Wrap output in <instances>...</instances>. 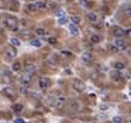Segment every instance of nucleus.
Instances as JSON below:
<instances>
[{"label":"nucleus","instance_id":"22","mask_svg":"<svg viewBox=\"0 0 131 123\" xmlns=\"http://www.w3.org/2000/svg\"><path fill=\"white\" fill-rule=\"evenodd\" d=\"M124 13L127 16H131V6H125L124 7Z\"/></svg>","mask_w":131,"mask_h":123},{"label":"nucleus","instance_id":"30","mask_svg":"<svg viewBox=\"0 0 131 123\" xmlns=\"http://www.w3.org/2000/svg\"><path fill=\"white\" fill-rule=\"evenodd\" d=\"M28 10H30V11H37V7H35V4H28Z\"/></svg>","mask_w":131,"mask_h":123},{"label":"nucleus","instance_id":"23","mask_svg":"<svg viewBox=\"0 0 131 123\" xmlns=\"http://www.w3.org/2000/svg\"><path fill=\"white\" fill-rule=\"evenodd\" d=\"M113 122L114 123H121V122H123V118H121V116H114Z\"/></svg>","mask_w":131,"mask_h":123},{"label":"nucleus","instance_id":"32","mask_svg":"<svg viewBox=\"0 0 131 123\" xmlns=\"http://www.w3.org/2000/svg\"><path fill=\"white\" fill-rule=\"evenodd\" d=\"M13 69H14V71H18V69H20V64H18V62H16V64L13 65Z\"/></svg>","mask_w":131,"mask_h":123},{"label":"nucleus","instance_id":"14","mask_svg":"<svg viewBox=\"0 0 131 123\" xmlns=\"http://www.w3.org/2000/svg\"><path fill=\"white\" fill-rule=\"evenodd\" d=\"M21 84H24V85H30V84H31L30 75H24L23 78H21Z\"/></svg>","mask_w":131,"mask_h":123},{"label":"nucleus","instance_id":"33","mask_svg":"<svg viewBox=\"0 0 131 123\" xmlns=\"http://www.w3.org/2000/svg\"><path fill=\"white\" fill-rule=\"evenodd\" d=\"M100 109H102V110H106V109H108V105H106V103H102V105H100Z\"/></svg>","mask_w":131,"mask_h":123},{"label":"nucleus","instance_id":"16","mask_svg":"<svg viewBox=\"0 0 131 123\" xmlns=\"http://www.w3.org/2000/svg\"><path fill=\"white\" fill-rule=\"evenodd\" d=\"M6 55H7V58H9V60H13V58L16 57V51H14V50H7Z\"/></svg>","mask_w":131,"mask_h":123},{"label":"nucleus","instance_id":"10","mask_svg":"<svg viewBox=\"0 0 131 123\" xmlns=\"http://www.w3.org/2000/svg\"><path fill=\"white\" fill-rule=\"evenodd\" d=\"M47 3L45 1H37L35 3V7H37V10H44V9H47Z\"/></svg>","mask_w":131,"mask_h":123},{"label":"nucleus","instance_id":"36","mask_svg":"<svg viewBox=\"0 0 131 123\" xmlns=\"http://www.w3.org/2000/svg\"><path fill=\"white\" fill-rule=\"evenodd\" d=\"M20 92H21V93H27V91H25V86H21V89H20Z\"/></svg>","mask_w":131,"mask_h":123},{"label":"nucleus","instance_id":"15","mask_svg":"<svg viewBox=\"0 0 131 123\" xmlns=\"http://www.w3.org/2000/svg\"><path fill=\"white\" fill-rule=\"evenodd\" d=\"M10 44H12L13 47H18V45H20V40L16 38V37H12V38H10Z\"/></svg>","mask_w":131,"mask_h":123},{"label":"nucleus","instance_id":"11","mask_svg":"<svg viewBox=\"0 0 131 123\" xmlns=\"http://www.w3.org/2000/svg\"><path fill=\"white\" fill-rule=\"evenodd\" d=\"M100 35H97V34H93V35H92L90 37V43L92 44H97V43H100Z\"/></svg>","mask_w":131,"mask_h":123},{"label":"nucleus","instance_id":"26","mask_svg":"<svg viewBox=\"0 0 131 123\" xmlns=\"http://www.w3.org/2000/svg\"><path fill=\"white\" fill-rule=\"evenodd\" d=\"M120 78H121V77H120L119 72H114L113 74V81H120Z\"/></svg>","mask_w":131,"mask_h":123},{"label":"nucleus","instance_id":"27","mask_svg":"<svg viewBox=\"0 0 131 123\" xmlns=\"http://www.w3.org/2000/svg\"><path fill=\"white\" fill-rule=\"evenodd\" d=\"M71 108H72V109H79V105H78L75 101H72L71 102Z\"/></svg>","mask_w":131,"mask_h":123},{"label":"nucleus","instance_id":"37","mask_svg":"<svg viewBox=\"0 0 131 123\" xmlns=\"http://www.w3.org/2000/svg\"><path fill=\"white\" fill-rule=\"evenodd\" d=\"M79 1H83V0H79Z\"/></svg>","mask_w":131,"mask_h":123},{"label":"nucleus","instance_id":"31","mask_svg":"<svg viewBox=\"0 0 131 123\" xmlns=\"http://www.w3.org/2000/svg\"><path fill=\"white\" fill-rule=\"evenodd\" d=\"M62 55L69 57V55H72V52H71V51H65V50H63V51H62Z\"/></svg>","mask_w":131,"mask_h":123},{"label":"nucleus","instance_id":"20","mask_svg":"<svg viewBox=\"0 0 131 123\" xmlns=\"http://www.w3.org/2000/svg\"><path fill=\"white\" fill-rule=\"evenodd\" d=\"M35 33L38 34V35H41V37H42V35H45V34H47V31H45V30H44L42 27H38L37 30H35Z\"/></svg>","mask_w":131,"mask_h":123},{"label":"nucleus","instance_id":"2","mask_svg":"<svg viewBox=\"0 0 131 123\" xmlns=\"http://www.w3.org/2000/svg\"><path fill=\"white\" fill-rule=\"evenodd\" d=\"M73 89L78 91V92H83L86 89V85L80 81V79H75L73 81Z\"/></svg>","mask_w":131,"mask_h":123},{"label":"nucleus","instance_id":"3","mask_svg":"<svg viewBox=\"0 0 131 123\" xmlns=\"http://www.w3.org/2000/svg\"><path fill=\"white\" fill-rule=\"evenodd\" d=\"M113 34L117 37V38H121L123 35L125 34V30H123L121 27H114V30H113Z\"/></svg>","mask_w":131,"mask_h":123},{"label":"nucleus","instance_id":"18","mask_svg":"<svg viewBox=\"0 0 131 123\" xmlns=\"http://www.w3.org/2000/svg\"><path fill=\"white\" fill-rule=\"evenodd\" d=\"M114 68H116L117 71H123V69L125 68V65L123 64V62H116V64H114Z\"/></svg>","mask_w":131,"mask_h":123},{"label":"nucleus","instance_id":"4","mask_svg":"<svg viewBox=\"0 0 131 123\" xmlns=\"http://www.w3.org/2000/svg\"><path fill=\"white\" fill-rule=\"evenodd\" d=\"M68 28H69V33L72 34V35H79V28H78V26H75V24H69L68 26Z\"/></svg>","mask_w":131,"mask_h":123},{"label":"nucleus","instance_id":"17","mask_svg":"<svg viewBox=\"0 0 131 123\" xmlns=\"http://www.w3.org/2000/svg\"><path fill=\"white\" fill-rule=\"evenodd\" d=\"M71 21H72V24L78 26V24L80 23V17L79 16H72V17H71Z\"/></svg>","mask_w":131,"mask_h":123},{"label":"nucleus","instance_id":"1","mask_svg":"<svg viewBox=\"0 0 131 123\" xmlns=\"http://www.w3.org/2000/svg\"><path fill=\"white\" fill-rule=\"evenodd\" d=\"M6 26L10 30H13V31H17V20L14 18V17H9L6 20Z\"/></svg>","mask_w":131,"mask_h":123},{"label":"nucleus","instance_id":"5","mask_svg":"<svg viewBox=\"0 0 131 123\" xmlns=\"http://www.w3.org/2000/svg\"><path fill=\"white\" fill-rule=\"evenodd\" d=\"M114 45H116L119 50H124V48H125V43H124V40H123V38H116Z\"/></svg>","mask_w":131,"mask_h":123},{"label":"nucleus","instance_id":"12","mask_svg":"<svg viewBox=\"0 0 131 123\" xmlns=\"http://www.w3.org/2000/svg\"><path fill=\"white\" fill-rule=\"evenodd\" d=\"M68 21H69V18L66 16H63V17H59L58 18V23L61 24V26H65V24H68Z\"/></svg>","mask_w":131,"mask_h":123},{"label":"nucleus","instance_id":"28","mask_svg":"<svg viewBox=\"0 0 131 123\" xmlns=\"http://www.w3.org/2000/svg\"><path fill=\"white\" fill-rule=\"evenodd\" d=\"M108 50L110 51H113V52H116V51H119V48H117V47H116V45H108Z\"/></svg>","mask_w":131,"mask_h":123},{"label":"nucleus","instance_id":"8","mask_svg":"<svg viewBox=\"0 0 131 123\" xmlns=\"http://www.w3.org/2000/svg\"><path fill=\"white\" fill-rule=\"evenodd\" d=\"M82 60H83V61H86V62H90L92 60H93V55H92L90 52H87V51H86V52H83V54H82Z\"/></svg>","mask_w":131,"mask_h":123},{"label":"nucleus","instance_id":"35","mask_svg":"<svg viewBox=\"0 0 131 123\" xmlns=\"http://www.w3.org/2000/svg\"><path fill=\"white\" fill-rule=\"evenodd\" d=\"M48 41H49L51 44H54V45L57 44V40H55V38H52V37H51V38H49V40H48Z\"/></svg>","mask_w":131,"mask_h":123},{"label":"nucleus","instance_id":"9","mask_svg":"<svg viewBox=\"0 0 131 123\" xmlns=\"http://www.w3.org/2000/svg\"><path fill=\"white\" fill-rule=\"evenodd\" d=\"M86 18H87L90 23H96L97 21V14H96V13H87Z\"/></svg>","mask_w":131,"mask_h":123},{"label":"nucleus","instance_id":"6","mask_svg":"<svg viewBox=\"0 0 131 123\" xmlns=\"http://www.w3.org/2000/svg\"><path fill=\"white\" fill-rule=\"evenodd\" d=\"M49 86V79L48 78H41L40 79V88L41 89H47Z\"/></svg>","mask_w":131,"mask_h":123},{"label":"nucleus","instance_id":"13","mask_svg":"<svg viewBox=\"0 0 131 123\" xmlns=\"http://www.w3.org/2000/svg\"><path fill=\"white\" fill-rule=\"evenodd\" d=\"M25 69H27V72H28V74H31V72H34L37 68H35L34 64H30V62H28V64H27V67H25Z\"/></svg>","mask_w":131,"mask_h":123},{"label":"nucleus","instance_id":"19","mask_svg":"<svg viewBox=\"0 0 131 123\" xmlns=\"http://www.w3.org/2000/svg\"><path fill=\"white\" fill-rule=\"evenodd\" d=\"M31 45L35 47V48H40L41 45H42V43H41L40 40H31Z\"/></svg>","mask_w":131,"mask_h":123},{"label":"nucleus","instance_id":"7","mask_svg":"<svg viewBox=\"0 0 131 123\" xmlns=\"http://www.w3.org/2000/svg\"><path fill=\"white\" fill-rule=\"evenodd\" d=\"M63 105H65V98H63V96H59L57 101H55V108H57V109H61Z\"/></svg>","mask_w":131,"mask_h":123},{"label":"nucleus","instance_id":"29","mask_svg":"<svg viewBox=\"0 0 131 123\" xmlns=\"http://www.w3.org/2000/svg\"><path fill=\"white\" fill-rule=\"evenodd\" d=\"M13 109H14L16 112H18V110H21V109H23V106H21V105H14V106H13Z\"/></svg>","mask_w":131,"mask_h":123},{"label":"nucleus","instance_id":"34","mask_svg":"<svg viewBox=\"0 0 131 123\" xmlns=\"http://www.w3.org/2000/svg\"><path fill=\"white\" fill-rule=\"evenodd\" d=\"M14 123H27V122H25L24 119H16V120H14Z\"/></svg>","mask_w":131,"mask_h":123},{"label":"nucleus","instance_id":"24","mask_svg":"<svg viewBox=\"0 0 131 123\" xmlns=\"http://www.w3.org/2000/svg\"><path fill=\"white\" fill-rule=\"evenodd\" d=\"M4 92H6V95H7V96H12V98L14 96V93H13V91L10 89V88H6V89H4Z\"/></svg>","mask_w":131,"mask_h":123},{"label":"nucleus","instance_id":"21","mask_svg":"<svg viewBox=\"0 0 131 123\" xmlns=\"http://www.w3.org/2000/svg\"><path fill=\"white\" fill-rule=\"evenodd\" d=\"M21 37H23V38H30V37H31V33L27 31V30H24V31H21Z\"/></svg>","mask_w":131,"mask_h":123},{"label":"nucleus","instance_id":"25","mask_svg":"<svg viewBox=\"0 0 131 123\" xmlns=\"http://www.w3.org/2000/svg\"><path fill=\"white\" fill-rule=\"evenodd\" d=\"M63 16H65V11H63L62 9L57 11V17H58V18H59V17H63Z\"/></svg>","mask_w":131,"mask_h":123}]
</instances>
